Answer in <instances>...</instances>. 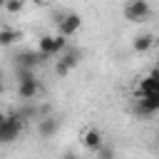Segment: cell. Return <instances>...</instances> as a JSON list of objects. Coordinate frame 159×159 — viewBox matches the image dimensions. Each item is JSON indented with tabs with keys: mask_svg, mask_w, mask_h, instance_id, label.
Instances as JSON below:
<instances>
[{
	"mask_svg": "<svg viewBox=\"0 0 159 159\" xmlns=\"http://www.w3.org/2000/svg\"><path fill=\"white\" fill-rule=\"evenodd\" d=\"M25 127V119L20 117V112H12L5 117V122L0 124V144H12L15 139H20V132Z\"/></svg>",
	"mask_w": 159,
	"mask_h": 159,
	"instance_id": "1",
	"label": "cell"
},
{
	"mask_svg": "<svg viewBox=\"0 0 159 159\" xmlns=\"http://www.w3.org/2000/svg\"><path fill=\"white\" fill-rule=\"evenodd\" d=\"M80 27H82V15L80 12H62L60 17H57V35H62V37H72V35H77L80 32Z\"/></svg>",
	"mask_w": 159,
	"mask_h": 159,
	"instance_id": "2",
	"label": "cell"
},
{
	"mask_svg": "<svg viewBox=\"0 0 159 159\" xmlns=\"http://www.w3.org/2000/svg\"><path fill=\"white\" fill-rule=\"evenodd\" d=\"M152 15V5L147 2V0H127V5H124V17L129 20V22H142V20H147Z\"/></svg>",
	"mask_w": 159,
	"mask_h": 159,
	"instance_id": "3",
	"label": "cell"
},
{
	"mask_svg": "<svg viewBox=\"0 0 159 159\" xmlns=\"http://www.w3.org/2000/svg\"><path fill=\"white\" fill-rule=\"evenodd\" d=\"M60 124H62V119L57 114H40L37 117V134L42 139H50L60 132Z\"/></svg>",
	"mask_w": 159,
	"mask_h": 159,
	"instance_id": "4",
	"label": "cell"
},
{
	"mask_svg": "<svg viewBox=\"0 0 159 159\" xmlns=\"http://www.w3.org/2000/svg\"><path fill=\"white\" fill-rule=\"evenodd\" d=\"M134 112H137L139 117H152L154 112H159V92L137 97V102H134Z\"/></svg>",
	"mask_w": 159,
	"mask_h": 159,
	"instance_id": "5",
	"label": "cell"
},
{
	"mask_svg": "<svg viewBox=\"0 0 159 159\" xmlns=\"http://www.w3.org/2000/svg\"><path fill=\"white\" fill-rule=\"evenodd\" d=\"M47 57L40 55L37 50H22L15 55V67H25V70H35L37 65H42Z\"/></svg>",
	"mask_w": 159,
	"mask_h": 159,
	"instance_id": "6",
	"label": "cell"
},
{
	"mask_svg": "<svg viewBox=\"0 0 159 159\" xmlns=\"http://www.w3.org/2000/svg\"><path fill=\"white\" fill-rule=\"evenodd\" d=\"M80 142H82V147H84L87 152H97V149L104 144V137H102V132H99L97 127H89V129L82 132Z\"/></svg>",
	"mask_w": 159,
	"mask_h": 159,
	"instance_id": "7",
	"label": "cell"
},
{
	"mask_svg": "<svg viewBox=\"0 0 159 159\" xmlns=\"http://www.w3.org/2000/svg\"><path fill=\"white\" fill-rule=\"evenodd\" d=\"M60 65H65L67 70H75L80 62H82V50L80 47H75V45H67L62 52H60V60H57Z\"/></svg>",
	"mask_w": 159,
	"mask_h": 159,
	"instance_id": "8",
	"label": "cell"
},
{
	"mask_svg": "<svg viewBox=\"0 0 159 159\" xmlns=\"http://www.w3.org/2000/svg\"><path fill=\"white\" fill-rule=\"evenodd\" d=\"M154 42H157V37H154L152 32H142V35H137V37L132 40V50L139 52V55H144V52H149V50L154 47Z\"/></svg>",
	"mask_w": 159,
	"mask_h": 159,
	"instance_id": "9",
	"label": "cell"
},
{
	"mask_svg": "<svg viewBox=\"0 0 159 159\" xmlns=\"http://www.w3.org/2000/svg\"><path fill=\"white\" fill-rule=\"evenodd\" d=\"M37 94H40V80H30V82L17 84V97L20 99H35Z\"/></svg>",
	"mask_w": 159,
	"mask_h": 159,
	"instance_id": "10",
	"label": "cell"
},
{
	"mask_svg": "<svg viewBox=\"0 0 159 159\" xmlns=\"http://www.w3.org/2000/svg\"><path fill=\"white\" fill-rule=\"evenodd\" d=\"M17 40H22V32L15 27H0V47H10Z\"/></svg>",
	"mask_w": 159,
	"mask_h": 159,
	"instance_id": "11",
	"label": "cell"
},
{
	"mask_svg": "<svg viewBox=\"0 0 159 159\" xmlns=\"http://www.w3.org/2000/svg\"><path fill=\"white\" fill-rule=\"evenodd\" d=\"M37 52L45 57H55V35H42L37 42Z\"/></svg>",
	"mask_w": 159,
	"mask_h": 159,
	"instance_id": "12",
	"label": "cell"
},
{
	"mask_svg": "<svg viewBox=\"0 0 159 159\" xmlns=\"http://www.w3.org/2000/svg\"><path fill=\"white\" fill-rule=\"evenodd\" d=\"M152 92H157V80H154V75L149 72L147 77L139 80V84H137V97H142V94H152Z\"/></svg>",
	"mask_w": 159,
	"mask_h": 159,
	"instance_id": "13",
	"label": "cell"
},
{
	"mask_svg": "<svg viewBox=\"0 0 159 159\" xmlns=\"http://www.w3.org/2000/svg\"><path fill=\"white\" fill-rule=\"evenodd\" d=\"M94 157H97V159H117V152H114V147H112V144H107V142H104V144L94 152Z\"/></svg>",
	"mask_w": 159,
	"mask_h": 159,
	"instance_id": "14",
	"label": "cell"
},
{
	"mask_svg": "<svg viewBox=\"0 0 159 159\" xmlns=\"http://www.w3.org/2000/svg\"><path fill=\"white\" fill-rule=\"evenodd\" d=\"M15 77H17V84H20V82L37 80V77H35V70H25V67H15Z\"/></svg>",
	"mask_w": 159,
	"mask_h": 159,
	"instance_id": "15",
	"label": "cell"
},
{
	"mask_svg": "<svg viewBox=\"0 0 159 159\" xmlns=\"http://www.w3.org/2000/svg\"><path fill=\"white\" fill-rule=\"evenodd\" d=\"M22 7H25V0H7L2 10L10 12V15H17V12H22Z\"/></svg>",
	"mask_w": 159,
	"mask_h": 159,
	"instance_id": "16",
	"label": "cell"
},
{
	"mask_svg": "<svg viewBox=\"0 0 159 159\" xmlns=\"http://www.w3.org/2000/svg\"><path fill=\"white\" fill-rule=\"evenodd\" d=\"M70 42H67V37H62V35H55V55H60L65 47H67Z\"/></svg>",
	"mask_w": 159,
	"mask_h": 159,
	"instance_id": "17",
	"label": "cell"
},
{
	"mask_svg": "<svg viewBox=\"0 0 159 159\" xmlns=\"http://www.w3.org/2000/svg\"><path fill=\"white\" fill-rule=\"evenodd\" d=\"M67 72H70V70H67L65 65H60V62H55V75H57V77H65Z\"/></svg>",
	"mask_w": 159,
	"mask_h": 159,
	"instance_id": "18",
	"label": "cell"
},
{
	"mask_svg": "<svg viewBox=\"0 0 159 159\" xmlns=\"http://www.w3.org/2000/svg\"><path fill=\"white\" fill-rule=\"evenodd\" d=\"M60 159H80V157H77V154H75V152H65V154H62V157H60Z\"/></svg>",
	"mask_w": 159,
	"mask_h": 159,
	"instance_id": "19",
	"label": "cell"
},
{
	"mask_svg": "<svg viewBox=\"0 0 159 159\" xmlns=\"http://www.w3.org/2000/svg\"><path fill=\"white\" fill-rule=\"evenodd\" d=\"M5 117H7V114H5V112H2V109H0V124H2V122H5Z\"/></svg>",
	"mask_w": 159,
	"mask_h": 159,
	"instance_id": "20",
	"label": "cell"
},
{
	"mask_svg": "<svg viewBox=\"0 0 159 159\" xmlns=\"http://www.w3.org/2000/svg\"><path fill=\"white\" fill-rule=\"evenodd\" d=\"M2 92H5V82L0 80V94H2Z\"/></svg>",
	"mask_w": 159,
	"mask_h": 159,
	"instance_id": "21",
	"label": "cell"
},
{
	"mask_svg": "<svg viewBox=\"0 0 159 159\" xmlns=\"http://www.w3.org/2000/svg\"><path fill=\"white\" fill-rule=\"evenodd\" d=\"M0 7H5V0H0Z\"/></svg>",
	"mask_w": 159,
	"mask_h": 159,
	"instance_id": "22",
	"label": "cell"
},
{
	"mask_svg": "<svg viewBox=\"0 0 159 159\" xmlns=\"http://www.w3.org/2000/svg\"><path fill=\"white\" fill-rule=\"evenodd\" d=\"M0 80H2V67H0Z\"/></svg>",
	"mask_w": 159,
	"mask_h": 159,
	"instance_id": "23",
	"label": "cell"
},
{
	"mask_svg": "<svg viewBox=\"0 0 159 159\" xmlns=\"http://www.w3.org/2000/svg\"><path fill=\"white\" fill-rule=\"evenodd\" d=\"M35 2H37V5H40V2H45V0H35Z\"/></svg>",
	"mask_w": 159,
	"mask_h": 159,
	"instance_id": "24",
	"label": "cell"
},
{
	"mask_svg": "<svg viewBox=\"0 0 159 159\" xmlns=\"http://www.w3.org/2000/svg\"><path fill=\"white\" fill-rule=\"evenodd\" d=\"M157 62H159V50H157Z\"/></svg>",
	"mask_w": 159,
	"mask_h": 159,
	"instance_id": "25",
	"label": "cell"
},
{
	"mask_svg": "<svg viewBox=\"0 0 159 159\" xmlns=\"http://www.w3.org/2000/svg\"><path fill=\"white\" fill-rule=\"evenodd\" d=\"M5 2H7V0H5Z\"/></svg>",
	"mask_w": 159,
	"mask_h": 159,
	"instance_id": "26",
	"label": "cell"
}]
</instances>
